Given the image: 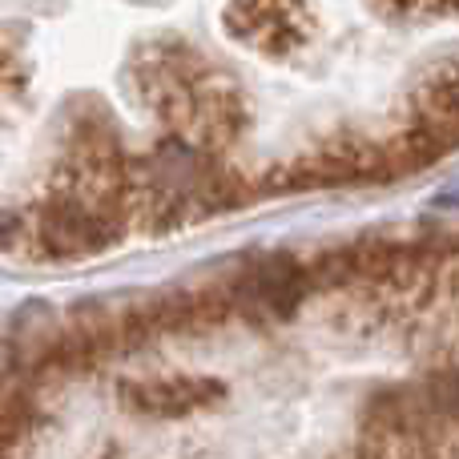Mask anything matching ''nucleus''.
Listing matches in <instances>:
<instances>
[{"mask_svg":"<svg viewBox=\"0 0 459 459\" xmlns=\"http://www.w3.org/2000/svg\"><path fill=\"white\" fill-rule=\"evenodd\" d=\"M420 395L428 403V411L444 423H459V367H447V371H431L428 379L420 383Z\"/></svg>","mask_w":459,"mask_h":459,"instance_id":"5","label":"nucleus"},{"mask_svg":"<svg viewBox=\"0 0 459 459\" xmlns=\"http://www.w3.org/2000/svg\"><path fill=\"white\" fill-rule=\"evenodd\" d=\"M226 29L266 53H290L302 45L310 21L302 0H234L226 13Z\"/></svg>","mask_w":459,"mask_h":459,"instance_id":"4","label":"nucleus"},{"mask_svg":"<svg viewBox=\"0 0 459 459\" xmlns=\"http://www.w3.org/2000/svg\"><path fill=\"white\" fill-rule=\"evenodd\" d=\"M310 286V270L302 266L290 254H270L258 258L234 286H230V307L234 315H250V318H294V310L307 302Z\"/></svg>","mask_w":459,"mask_h":459,"instance_id":"2","label":"nucleus"},{"mask_svg":"<svg viewBox=\"0 0 459 459\" xmlns=\"http://www.w3.org/2000/svg\"><path fill=\"white\" fill-rule=\"evenodd\" d=\"M24 238H29V222L16 210L0 206V250H16Z\"/></svg>","mask_w":459,"mask_h":459,"instance_id":"6","label":"nucleus"},{"mask_svg":"<svg viewBox=\"0 0 459 459\" xmlns=\"http://www.w3.org/2000/svg\"><path fill=\"white\" fill-rule=\"evenodd\" d=\"M226 395L222 379L214 375H145V379H129L121 387L129 411L153 415V420H178V415H194L202 407L218 403Z\"/></svg>","mask_w":459,"mask_h":459,"instance_id":"3","label":"nucleus"},{"mask_svg":"<svg viewBox=\"0 0 459 459\" xmlns=\"http://www.w3.org/2000/svg\"><path fill=\"white\" fill-rule=\"evenodd\" d=\"M121 230L126 222L117 214H105L85 194L53 190L32 214L29 238L45 258H81V254H97L113 246Z\"/></svg>","mask_w":459,"mask_h":459,"instance_id":"1","label":"nucleus"},{"mask_svg":"<svg viewBox=\"0 0 459 459\" xmlns=\"http://www.w3.org/2000/svg\"><path fill=\"white\" fill-rule=\"evenodd\" d=\"M431 206L436 210H459V182H452L447 190H439L436 198H431Z\"/></svg>","mask_w":459,"mask_h":459,"instance_id":"7","label":"nucleus"}]
</instances>
